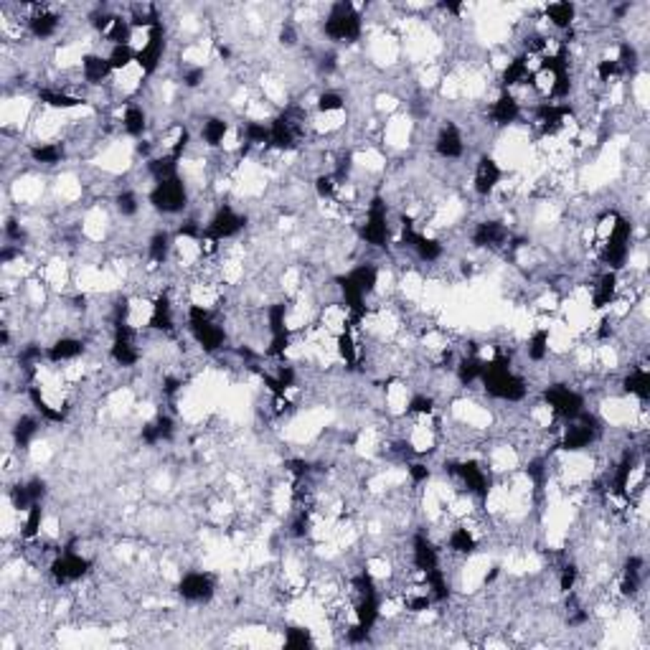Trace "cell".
<instances>
[{"instance_id": "obj_38", "label": "cell", "mask_w": 650, "mask_h": 650, "mask_svg": "<svg viewBox=\"0 0 650 650\" xmlns=\"http://www.w3.org/2000/svg\"><path fill=\"white\" fill-rule=\"evenodd\" d=\"M107 61H110L112 72H119V69L130 67L133 61H138V51H135L133 46H112Z\"/></svg>"}, {"instance_id": "obj_2", "label": "cell", "mask_w": 650, "mask_h": 650, "mask_svg": "<svg viewBox=\"0 0 650 650\" xmlns=\"http://www.w3.org/2000/svg\"><path fill=\"white\" fill-rule=\"evenodd\" d=\"M323 31L333 41H356L361 36V15L351 3H335L325 15Z\"/></svg>"}, {"instance_id": "obj_57", "label": "cell", "mask_w": 650, "mask_h": 650, "mask_svg": "<svg viewBox=\"0 0 650 650\" xmlns=\"http://www.w3.org/2000/svg\"><path fill=\"white\" fill-rule=\"evenodd\" d=\"M206 79V72L201 67H193V69H188L183 74V81H185V87H199L201 81Z\"/></svg>"}, {"instance_id": "obj_50", "label": "cell", "mask_w": 650, "mask_h": 650, "mask_svg": "<svg viewBox=\"0 0 650 650\" xmlns=\"http://www.w3.org/2000/svg\"><path fill=\"white\" fill-rule=\"evenodd\" d=\"M117 211L122 216H133L138 214V196L133 191H122L117 196Z\"/></svg>"}, {"instance_id": "obj_46", "label": "cell", "mask_w": 650, "mask_h": 650, "mask_svg": "<svg viewBox=\"0 0 650 650\" xmlns=\"http://www.w3.org/2000/svg\"><path fill=\"white\" fill-rule=\"evenodd\" d=\"M481 371H483V361H478V358H465V361L458 366L460 384H473V381H478V378H481Z\"/></svg>"}, {"instance_id": "obj_52", "label": "cell", "mask_w": 650, "mask_h": 650, "mask_svg": "<svg viewBox=\"0 0 650 650\" xmlns=\"http://www.w3.org/2000/svg\"><path fill=\"white\" fill-rule=\"evenodd\" d=\"M343 107V97L338 92H325V94L318 97V110L320 112H335Z\"/></svg>"}, {"instance_id": "obj_34", "label": "cell", "mask_w": 650, "mask_h": 650, "mask_svg": "<svg viewBox=\"0 0 650 650\" xmlns=\"http://www.w3.org/2000/svg\"><path fill=\"white\" fill-rule=\"evenodd\" d=\"M150 325L158 331H170L173 328V310H170L168 297H158L153 305V315H150Z\"/></svg>"}, {"instance_id": "obj_36", "label": "cell", "mask_w": 650, "mask_h": 650, "mask_svg": "<svg viewBox=\"0 0 650 650\" xmlns=\"http://www.w3.org/2000/svg\"><path fill=\"white\" fill-rule=\"evenodd\" d=\"M528 76H531V74H528V64H526V59L521 56V59L508 61V67H506V72H503V84H506V87L524 84Z\"/></svg>"}, {"instance_id": "obj_43", "label": "cell", "mask_w": 650, "mask_h": 650, "mask_svg": "<svg viewBox=\"0 0 650 650\" xmlns=\"http://www.w3.org/2000/svg\"><path fill=\"white\" fill-rule=\"evenodd\" d=\"M61 156H64L61 145H36V148H31V158L36 162H44V165L59 162Z\"/></svg>"}, {"instance_id": "obj_39", "label": "cell", "mask_w": 650, "mask_h": 650, "mask_svg": "<svg viewBox=\"0 0 650 650\" xmlns=\"http://www.w3.org/2000/svg\"><path fill=\"white\" fill-rule=\"evenodd\" d=\"M41 102L53 107V110H69V107H79L81 99L79 97L64 94V92H51V89H44L41 92Z\"/></svg>"}, {"instance_id": "obj_5", "label": "cell", "mask_w": 650, "mask_h": 650, "mask_svg": "<svg viewBox=\"0 0 650 650\" xmlns=\"http://www.w3.org/2000/svg\"><path fill=\"white\" fill-rule=\"evenodd\" d=\"M597 432H599V422L594 419V417H590V414L579 412L576 417L569 419V427H567V432H564L562 447L569 452L582 450V447H587L590 442H594Z\"/></svg>"}, {"instance_id": "obj_18", "label": "cell", "mask_w": 650, "mask_h": 650, "mask_svg": "<svg viewBox=\"0 0 650 650\" xmlns=\"http://www.w3.org/2000/svg\"><path fill=\"white\" fill-rule=\"evenodd\" d=\"M452 473L465 483L467 490H473V493H478V495H488V478L481 467L475 465V462H460V465H452Z\"/></svg>"}, {"instance_id": "obj_25", "label": "cell", "mask_w": 650, "mask_h": 650, "mask_svg": "<svg viewBox=\"0 0 650 650\" xmlns=\"http://www.w3.org/2000/svg\"><path fill=\"white\" fill-rule=\"evenodd\" d=\"M615 292H617V274L615 272L602 274L599 282L594 285V295H592L594 308H607L615 300Z\"/></svg>"}, {"instance_id": "obj_53", "label": "cell", "mask_w": 650, "mask_h": 650, "mask_svg": "<svg viewBox=\"0 0 650 650\" xmlns=\"http://www.w3.org/2000/svg\"><path fill=\"white\" fill-rule=\"evenodd\" d=\"M635 64H638L635 49H633L630 44H622L620 46V59H617V67H620V72H622V69H635Z\"/></svg>"}, {"instance_id": "obj_32", "label": "cell", "mask_w": 650, "mask_h": 650, "mask_svg": "<svg viewBox=\"0 0 650 650\" xmlns=\"http://www.w3.org/2000/svg\"><path fill=\"white\" fill-rule=\"evenodd\" d=\"M625 392L635 394L638 399H648L650 397V374L645 369H635L625 378Z\"/></svg>"}, {"instance_id": "obj_23", "label": "cell", "mask_w": 650, "mask_h": 650, "mask_svg": "<svg viewBox=\"0 0 650 650\" xmlns=\"http://www.w3.org/2000/svg\"><path fill=\"white\" fill-rule=\"evenodd\" d=\"M81 67H84V79H87L89 84H102V81L107 79V74L112 72L107 56H97V53L84 56V59H81Z\"/></svg>"}, {"instance_id": "obj_51", "label": "cell", "mask_w": 650, "mask_h": 650, "mask_svg": "<svg viewBox=\"0 0 650 650\" xmlns=\"http://www.w3.org/2000/svg\"><path fill=\"white\" fill-rule=\"evenodd\" d=\"M338 353L343 356V361L346 363H356V346H353V338H351V333H340L338 338Z\"/></svg>"}, {"instance_id": "obj_59", "label": "cell", "mask_w": 650, "mask_h": 650, "mask_svg": "<svg viewBox=\"0 0 650 650\" xmlns=\"http://www.w3.org/2000/svg\"><path fill=\"white\" fill-rule=\"evenodd\" d=\"M409 475H412V481H414V483L427 481V478H429V467L419 465V462H414V465H409Z\"/></svg>"}, {"instance_id": "obj_40", "label": "cell", "mask_w": 650, "mask_h": 650, "mask_svg": "<svg viewBox=\"0 0 650 650\" xmlns=\"http://www.w3.org/2000/svg\"><path fill=\"white\" fill-rule=\"evenodd\" d=\"M176 160H178V158H173V156L158 158V160H150L148 162V168H150V173H153V178H156V181H165V178L178 176V173H176Z\"/></svg>"}, {"instance_id": "obj_22", "label": "cell", "mask_w": 650, "mask_h": 650, "mask_svg": "<svg viewBox=\"0 0 650 650\" xmlns=\"http://www.w3.org/2000/svg\"><path fill=\"white\" fill-rule=\"evenodd\" d=\"M518 115H521V107L510 94H501L490 107V117H493L495 125H510V122L518 119Z\"/></svg>"}, {"instance_id": "obj_60", "label": "cell", "mask_w": 650, "mask_h": 650, "mask_svg": "<svg viewBox=\"0 0 650 650\" xmlns=\"http://www.w3.org/2000/svg\"><path fill=\"white\" fill-rule=\"evenodd\" d=\"M406 607H409L412 612H422V610H427V607H429V594H422V597H412L409 602H406Z\"/></svg>"}, {"instance_id": "obj_16", "label": "cell", "mask_w": 650, "mask_h": 650, "mask_svg": "<svg viewBox=\"0 0 650 650\" xmlns=\"http://www.w3.org/2000/svg\"><path fill=\"white\" fill-rule=\"evenodd\" d=\"M269 333H272V343H269V353L272 356H280L285 348H288V340H290V335H288V325H285V315H288V308L285 305H272L269 308Z\"/></svg>"}, {"instance_id": "obj_6", "label": "cell", "mask_w": 650, "mask_h": 650, "mask_svg": "<svg viewBox=\"0 0 650 650\" xmlns=\"http://www.w3.org/2000/svg\"><path fill=\"white\" fill-rule=\"evenodd\" d=\"M630 237H633V226H630L628 219H617L610 229V237L605 242V262L610 267H622L625 259H628L630 251Z\"/></svg>"}, {"instance_id": "obj_29", "label": "cell", "mask_w": 650, "mask_h": 650, "mask_svg": "<svg viewBox=\"0 0 650 650\" xmlns=\"http://www.w3.org/2000/svg\"><path fill=\"white\" fill-rule=\"evenodd\" d=\"M104 36L110 38L112 46H130V36H133V23L125 18H112L110 26L104 28Z\"/></svg>"}, {"instance_id": "obj_15", "label": "cell", "mask_w": 650, "mask_h": 650, "mask_svg": "<svg viewBox=\"0 0 650 650\" xmlns=\"http://www.w3.org/2000/svg\"><path fill=\"white\" fill-rule=\"evenodd\" d=\"M501 178H503L501 165H498L493 158H488V156L481 158L478 168H475V191H478V196H490V193L498 188Z\"/></svg>"}, {"instance_id": "obj_3", "label": "cell", "mask_w": 650, "mask_h": 650, "mask_svg": "<svg viewBox=\"0 0 650 650\" xmlns=\"http://www.w3.org/2000/svg\"><path fill=\"white\" fill-rule=\"evenodd\" d=\"M150 203H153V208L162 211V214L183 211L185 203H188V191H185L183 181L178 176L165 178V181H156L153 191H150Z\"/></svg>"}, {"instance_id": "obj_54", "label": "cell", "mask_w": 650, "mask_h": 650, "mask_svg": "<svg viewBox=\"0 0 650 650\" xmlns=\"http://www.w3.org/2000/svg\"><path fill=\"white\" fill-rule=\"evenodd\" d=\"M335 176H320L318 181H315V191H318L320 199H331L333 193H335Z\"/></svg>"}, {"instance_id": "obj_44", "label": "cell", "mask_w": 650, "mask_h": 650, "mask_svg": "<svg viewBox=\"0 0 650 650\" xmlns=\"http://www.w3.org/2000/svg\"><path fill=\"white\" fill-rule=\"evenodd\" d=\"M244 140L247 145H269V127L262 122H249L244 127Z\"/></svg>"}, {"instance_id": "obj_13", "label": "cell", "mask_w": 650, "mask_h": 650, "mask_svg": "<svg viewBox=\"0 0 650 650\" xmlns=\"http://www.w3.org/2000/svg\"><path fill=\"white\" fill-rule=\"evenodd\" d=\"M297 138H300V125L292 117V112H282L269 125V145L277 150H292L297 145Z\"/></svg>"}, {"instance_id": "obj_61", "label": "cell", "mask_w": 650, "mask_h": 650, "mask_svg": "<svg viewBox=\"0 0 650 650\" xmlns=\"http://www.w3.org/2000/svg\"><path fill=\"white\" fill-rule=\"evenodd\" d=\"M178 389H181V381H178V378H165V386H162V392H165V394H176Z\"/></svg>"}, {"instance_id": "obj_49", "label": "cell", "mask_w": 650, "mask_h": 650, "mask_svg": "<svg viewBox=\"0 0 650 650\" xmlns=\"http://www.w3.org/2000/svg\"><path fill=\"white\" fill-rule=\"evenodd\" d=\"M285 645L288 648H305V645H310V633L303 628H290L288 635H285Z\"/></svg>"}, {"instance_id": "obj_11", "label": "cell", "mask_w": 650, "mask_h": 650, "mask_svg": "<svg viewBox=\"0 0 650 650\" xmlns=\"http://www.w3.org/2000/svg\"><path fill=\"white\" fill-rule=\"evenodd\" d=\"M112 358L119 366H135L140 358V351L135 346V333L127 323H115V343H112Z\"/></svg>"}, {"instance_id": "obj_26", "label": "cell", "mask_w": 650, "mask_h": 650, "mask_svg": "<svg viewBox=\"0 0 650 650\" xmlns=\"http://www.w3.org/2000/svg\"><path fill=\"white\" fill-rule=\"evenodd\" d=\"M56 26H59V15L51 13V10H38V13L31 15V21H28L31 33H33L36 38H49V36H53V31H56Z\"/></svg>"}, {"instance_id": "obj_10", "label": "cell", "mask_w": 650, "mask_h": 650, "mask_svg": "<svg viewBox=\"0 0 650 650\" xmlns=\"http://www.w3.org/2000/svg\"><path fill=\"white\" fill-rule=\"evenodd\" d=\"M242 229H244V216H239L231 206H222L214 214L211 224H208L206 237L214 239V242H222V239L237 237Z\"/></svg>"}, {"instance_id": "obj_58", "label": "cell", "mask_w": 650, "mask_h": 650, "mask_svg": "<svg viewBox=\"0 0 650 650\" xmlns=\"http://www.w3.org/2000/svg\"><path fill=\"white\" fill-rule=\"evenodd\" d=\"M574 582H576V569H574V567H564L562 579H559V584H562V590H564V592L574 590Z\"/></svg>"}, {"instance_id": "obj_47", "label": "cell", "mask_w": 650, "mask_h": 650, "mask_svg": "<svg viewBox=\"0 0 650 650\" xmlns=\"http://www.w3.org/2000/svg\"><path fill=\"white\" fill-rule=\"evenodd\" d=\"M549 353V333L547 331H536L528 340V358L533 361H541L544 356Z\"/></svg>"}, {"instance_id": "obj_19", "label": "cell", "mask_w": 650, "mask_h": 650, "mask_svg": "<svg viewBox=\"0 0 650 650\" xmlns=\"http://www.w3.org/2000/svg\"><path fill=\"white\" fill-rule=\"evenodd\" d=\"M506 239H508V229L501 222H483L473 231V242L478 247H501Z\"/></svg>"}, {"instance_id": "obj_37", "label": "cell", "mask_w": 650, "mask_h": 650, "mask_svg": "<svg viewBox=\"0 0 650 650\" xmlns=\"http://www.w3.org/2000/svg\"><path fill=\"white\" fill-rule=\"evenodd\" d=\"M424 576H427V587H429V594H432V599H447V594H450V587H447V579H444L442 569H429V572H424Z\"/></svg>"}, {"instance_id": "obj_1", "label": "cell", "mask_w": 650, "mask_h": 650, "mask_svg": "<svg viewBox=\"0 0 650 650\" xmlns=\"http://www.w3.org/2000/svg\"><path fill=\"white\" fill-rule=\"evenodd\" d=\"M481 381L485 384V392L495 399L518 401L526 397V381L510 371V363L506 356H498L493 361L483 363Z\"/></svg>"}, {"instance_id": "obj_7", "label": "cell", "mask_w": 650, "mask_h": 650, "mask_svg": "<svg viewBox=\"0 0 650 650\" xmlns=\"http://www.w3.org/2000/svg\"><path fill=\"white\" fill-rule=\"evenodd\" d=\"M361 237L371 247H384L389 239V219H386V203L381 199L371 201L369 211H366V224L361 226Z\"/></svg>"}, {"instance_id": "obj_31", "label": "cell", "mask_w": 650, "mask_h": 650, "mask_svg": "<svg viewBox=\"0 0 650 650\" xmlns=\"http://www.w3.org/2000/svg\"><path fill=\"white\" fill-rule=\"evenodd\" d=\"M122 125H125V130L133 138H138V135L145 133V127H148V115L142 112V107H138V104H130L125 110V117H122Z\"/></svg>"}, {"instance_id": "obj_20", "label": "cell", "mask_w": 650, "mask_h": 650, "mask_svg": "<svg viewBox=\"0 0 650 650\" xmlns=\"http://www.w3.org/2000/svg\"><path fill=\"white\" fill-rule=\"evenodd\" d=\"M564 117H567V107H562V104H541L539 110H536V122L541 125V130L549 135H554L559 127H562Z\"/></svg>"}, {"instance_id": "obj_27", "label": "cell", "mask_w": 650, "mask_h": 650, "mask_svg": "<svg viewBox=\"0 0 650 650\" xmlns=\"http://www.w3.org/2000/svg\"><path fill=\"white\" fill-rule=\"evenodd\" d=\"M81 340L76 338H59L56 343H53L51 348H49V361L53 363H61V361H72V358H76V356L81 353Z\"/></svg>"}, {"instance_id": "obj_14", "label": "cell", "mask_w": 650, "mask_h": 650, "mask_svg": "<svg viewBox=\"0 0 650 650\" xmlns=\"http://www.w3.org/2000/svg\"><path fill=\"white\" fill-rule=\"evenodd\" d=\"M162 46H165V33H162V23H156L148 33V44L138 51V64L145 74H153L162 59Z\"/></svg>"}, {"instance_id": "obj_4", "label": "cell", "mask_w": 650, "mask_h": 650, "mask_svg": "<svg viewBox=\"0 0 650 650\" xmlns=\"http://www.w3.org/2000/svg\"><path fill=\"white\" fill-rule=\"evenodd\" d=\"M188 325H191V333H193V338H196V343H199L203 351L222 348V343H224L222 325L214 323L211 315H208L201 305H191V310H188Z\"/></svg>"}, {"instance_id": "obj_28", "label": "cell", "mask_w": 650, "mask_h": 650, "mask_svg": "<svg viewBox=\"0 0 650 650\" xmlns=\"http://www.w3.org/2000/svg\"><path fill=\"white\" fill-rule=\"evenodd\" d=\"M356 617H358V625H363L366 630L374 628V622H376V617H378L376 592H374V594H361V599H358V610H356Z\"/></svg>"}, {"instance_id": "obj_45", "label": "cell", "mask_w": 650, "mask_h": 650, "mask_svg": "<svg viewBox=\"0 0 650 650\" xmlns=\"http://www.w3.org/2000/svg\"><path fill=\"white\" fill-rule=\"evenodd\" d=\"M41 521H44V508H41V503H36V506H31V508L26 510L23 536H26V539H33L38 533V528H41Z\"/></svg>"}, {"instance_id": "obj_56", "label": "cell", "mask_w": 650, "mask_h": 650, "mask_svg": "<svg viewBox=\"0 0 650 650\" xmlns=\"http://www.w3.org/2000/svg\"><path fill=\"white\" fill-rule=\"evenodd\" d=\"M617 72H620V67H617V61H599L597 74H599V79H602V81H610L615 74H617Z\"/></svg>"}, {"instance_id": "obj_48", "label": "cell", "mask_w": 650, "mask_h": 650, "mask_svg": "<svg viewBox=\"0 0 650 650\" xmlns=\"http://www.w3.org/2000/svg\"><path fill=\"white\" fill-rule=\"evenodd\" d=\"M630 473H633V458H625L617 465V473H615V490L617 493H625V488H628V483H630Z\"/></svg>"}, {"instance_id": "obj_30", "label": "cell", "mask_w": 650, "mask_h": 650, "mask_svg": "<svg viewBox=\"0 0 650 650\" xmlns=\"http://www.w3.org/2000/svg\"><path fill=\"white\" fill-rule=\"evenodd\" d=\"M226 133H229V122L226 119H219V117H211L203 122V130H201V138L211 145V148H216V145H222L224 138H226Z\"/></svg>"}, {"instance_id": "obj_8", "label": "cell", "mask_w": 650, "mask_h": 650, "mask_svg": "<svg viewBox=\"0 0 650 650\" xmlns=\"http://www.w3.org/2000/svg\"><path fill=\"white\" fill-rule=\"evenodd\" d=\"M89 559H84L81 554H76L74 549H67L61 556H56L51 564V574L56 582L67 584V582H76L81 576L89 572Z\"/></svg>"}, {"instance_id": "obj_24", "label": "cell", "mask_w": 650, "mask_h": 650, "mask_svg": "<svg viewBox=\"0 0 650 650\" xmlns=\"http://www.w3.org/2000/svg\"><path fill=\"white\" fill-rule=\"evenodd\" d=\"M173 437V419L170 417H158L156 422H150L142 427V442L145 444H158L165 442Z\"/></svg>"}, {"instance_id": "obj_12", "label": "cell", "mask_w": 650, "mask_h": 650, "mask_svg": "<svg viewBox=\"0 0 650 650\" xmlns=\"http://www.w3.org/2000/svg\"><path fill=\"white\" fill-rule=\"evenodd\" d=\"M547 401L549 406L554 409V414H559V417H564V419H572V417H576V414L582 412V397L574 392V389H569V386H549L547 389Z\"/></svg>"}, {"instance_id": "obj_41", "label": "cell", "mask_w": 650, "mask_h": 650, "mask_svg": "<svg viewBox=\"0 0 650 650\" xmlns=\"http://www.w3.org/2000/svg\"><path fill=\"white\" fill-rule=\"evenodd\" d=\"M450 549L458 551V554H470L475 549L473 533L467 531V528H455V531L450 533Z\"/></svg>"}, {"instance_id": "obj_42", "label": "cell", "mask_w": 650, "mask_h": 650, "mask_svg": "<svg viewBox=\"0 0 650 650\" xmlns=\"http://www.w3.org/2000/svg\"><path fill=\"white\" fill-rule=\"evenodd\" d=\"M148 251H150V259H153V262H165V257H168V251H170V234H165V231L153 234Z\"/></svg>"}, {"instance_id": "obj_55", "label": "cell", "mask_w": 650, "mask_h": 650, "mask_svg": "<svg viewBox=\"0 0 650 650\" xmlns=\"http://www.w3.org/2000/svg\"><path fill=\"white\" fill-rule=\"evenodd\" d=\"M432 406H435V401L429 399V397H414V399L409 401V412L429 414V412H432Z\"/></svg>"}, {"instance_id": "obj_9", "label": "cell", "mask_w": 650, "mask_h": 650, "mask_svg": "<svg viewBox=\"0 0 650 650\" xmlns=\"http://www.w3.org/2000/svg\"><path fill=\"white\" fill-rule=\"evenodd\" d=\"M214 590V576L206 574V572H191L178 582V594L188 599V602H206V599H211Z\"/></svg>"}, {"instance_id": "obj_35", "label": "cell", "mask_w": 650, "mask_h": 650, "mask_svg": "<svg viewBox=\"0 0 650 650\" xmlns=\"http://www.w3.org/2000/svg\"><path fill=\"white\" fill-rule=\"evenodd\" d=\"M36 432H38V422L33 419V417H21V419L15 422V427H13V440H15V444L18 447H26V444L36 437Z\"/></svg>"}, {"instance_id": "obj_17", "label": "cell", "mask_w": 650, "mask_h": 650, "mask_svg": "<svg viewBox=\"0 0 650 650\" xmlns=\"http://www.w3.org/2000/svg\"><path fill=\"white\" fill-rule=\"evenodd\" d=\"M435 148L442 158H460L462 153H465V142H462V135H460L458 127L447 125V127L440 130V135H437Z\"/></svg>"}, {"instance_id": "obj_33", "label": "cell", "mask_w": 650, "mask_h": 650, "mask_svg": "<svg viewBox=\"0 0 650 650\" xmlns=\"http://www.w3.org/2000/svg\"><path fill=\"white\" fill-rule=\"evenodd\" d=\"M547 15L556 28H569L576 15V8L572 6V3H551V6L547 8Z\"/></svg>"}, {"instance_id": "obj_21", "label": "cell", "mask_w": 650, "mask_h": 650, "mask_svg": "<svg viewBox=\"0 0 650 650\" xmlns=\"http://www.w3.org/2000/svg\"><path fill=\"white\" fill-rule=\"evenodd\" d=\"M412 559L414 567L422 569V572H429V569L440 567V556H437V549L429 544L424 536H417L414 539V549H412Z\"/></svg>"}]
</instances>
